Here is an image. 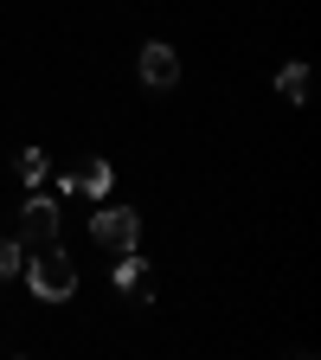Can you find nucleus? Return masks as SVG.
<instances>
[{
    "mask_svg": "<svg viewBox=\"0 0 321 360\" xmlns=\"http://www.w3.org/2000/svg\"><path fill=\"white\" fill-rule=\"evenodd\" d=\"M58 238V200L52 193H32L20 206V245H52Z\"/></svg>",
    "mask_w": 321,
    "mask_h": 360,
    "instance_id": "nucleus-3",
    "label": "nucleus"
},
{
    "mask_svg": "<svg viewBox=\"0 0 321 360\" xmlns=\"http://www.w3.org/2000/svg\"><path fill=\"white\" fill-rule=\"evenodd\" d=\"M142 84L148 90H167V84H180V52H173V45H142Z\"/></svg>",
    "mask_w": 321,
    "mask_h": 360,
    "instance_id": "nucleus-4",
    "label": "nucleus"
},
{
    "mask_svg": "<svg viewBox=\"0 0 321 360\" xmlns=\"http://www.w3.org/2000/svg\"><path fill=\"white\" fill-rule=\"evenodd\" d=\"M110 180H116L110 161H84V167H71V174L58 180V193H90V200H103V193H110Z\"/></svg>",
    "mask_w": 321,
    "mask_h": 360,
    "instance_id": "nucleus-5",
    "label": "nucleus"
},
{
    "mask_svg": "<svg viewBox=\"0 0 321 360\" xmlns=\"http://www.w3.org/2000/svg\"><path fill=\"white\" fill-rule=\"evenodd\" d=\"M277 90H283L289 103H302V97H308V65H302V58H296V65H283V71H277Z\"/></svg>",
    "mask_w": 321,
    "mask_h": 360,
    "instance_id": "nucleus-7",
    "label": "nucleus"
},
{
    "mask_svg": "<svg viewBox=\"0 0 321 360\" xmlns=\"http://www.w3.org/2000/svg\"><path fill=\"white\" fill-rule=\"evenodd\" d=\"M20 264H26V245H20V238H0V283H7Z\"/></svg>",
    "mask_w": 321,
    "mask_h": 360,
    "instance_id": "nucleus-9",
    "label": "nucleus"
},
{
    "mask_svg": "<svg viewBox=\"0 0 321 360\" xmlns=\"http://www.w3.org/2000/svg\"><path fill=\"white\" fill-rule=\"evenodd\" d=\"M13 167H20V180H45V167H52V161H45L39 148H20V155H13Z\"/></svg>",
    "mask_w": 321,
    "mask_h": 360,
    "instance_id": "nucleus-8",
    "label": "nucleus"
},
{
    "mask_svg": "<svg viewBox=\"0 0 321 360\" xmlns=\"http://www.w3.org/2000/svg\"><path fill=\"white\" fill-rule=\"evenodd\" d=\"M90 232H97L103 251H135V238H142V212H129V206H103L97 219H90Z\"/></svg>",
    "mask_w": 321,
    "mask_h": 360,
    "instance_id": "nucleus-2",
    "label": "nucleus"
},
{
    "mask_svg": "<svg viewBox=\"0 0 321 360\" xmlns=\"http://www.w3.org/2000/svg\"><path fill=\"white\" fill-rule=\"evenodd\" d=\"M20 270H26V283H32L39 302H65V296L77 290V257H65V251H52V245H39V257L20 264Z\"/></svg>",
    "mask_w": 321,
    "mask_h": 360,
    "instance_id": "nucleus-1",
    "label": "nucleus"
},
{
    "mask_svg": "<svg viewBox=\"0 0 321 360\" xmlns=\"http://www.w3.org/2000/svg\"><path fill=\"white\" fill-rule=\"evenodd\" d=\"M142 283H148V264L135 251H116V290H142Z\"/></svg>",
    "mask_w": 321,
    "mask_h": 360,
    "instance_id": "nucleus-6",
    "label": "nucleus"
}]
</instances>
